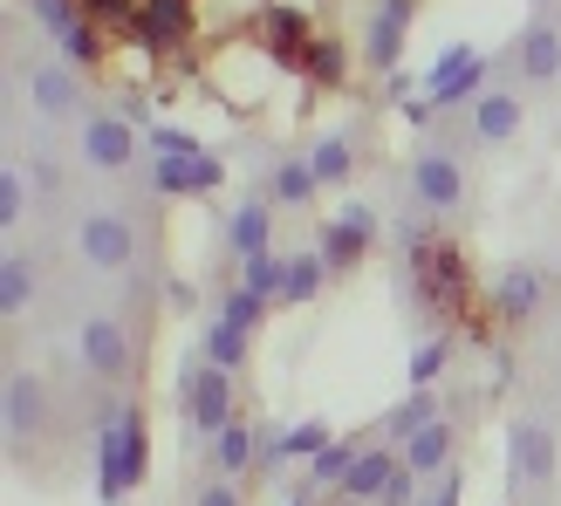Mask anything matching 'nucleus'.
Returning a JSON list of instances; mask_svg holds the SVG:
<instances>
[{"label":"nucleus","instance_id":"nucleus-35","mask_svg":"<svg viewBox=\"0 0 561 506\" xmlns=\"http://www.w3.org/2000/svg\"><path fill=\"white\" fill-rule=\"evenodd\" d=\"M445 356H453V343H445V335H432V343L411 356V390H432L438 370H445Z\"/></svg>","mask_w":561,"mask_h":506},{"label":"nucleus","instance_id":"nucleus-7","mask_svg":"<svg viewBox=\"0 0 561 506\" xmlns=\"http://www.w3.org/2000/svg\"><path fill=\"white\" fill-rule=\"evenodd\" d=\"M411 21H417V0H377V8H370V27H363V55H370V69H398Z\"/></svg>","mask_w":561,"mask_h":506},{"label":"nucleus","instance_id":"nucleus-37","mask_svg":"<svg viewBox=\"0 0 561 506\" xmlns=\"http://www.w3.org/2000/svg\"><path fill=\"white\" fill-rule=\"evenodd\" d=\"M137 14H145L137 0H82V21H130L137 27Z\"/></svg>","mask_w":561,"mask_h":506},{"label":"nucleus","instance_id":"nucleus-1","mask_svg":"<svg viewBox=\"0 0 561 506\" xmlns=\"http://www.w3.org/2000/svg\"><path fill=\"white\" fill-rule=\"evenodd\" d=\"M145 465H151L145 404L110 411V425H103V438H96V499H103V506H117L137 480H145Z\"/></svg>","mask_w":561,"mask_h":506},{"label":"nucleus","instance_id":"nucleus-33","mask_svg":"<svg viewBox=\"0 0 561 506\" xmlns=\"http://www.w3.org/2000/svg\"><path fill=\"white\" fill-rule=\"evenodd\" d=\"M62 55H69V69H96V55H103V35H96V21H82L62 35Z\"/></svg>","mask_w":561,"mask_h":506},{"label":"nucleus","instance_id":"nucleus-3","mask_svg":"<svg viewBox=\"0 0 561 506\" xmlns=\"http://www.w3.org/2000/svg\"><path fill=\"white\" fill-rule=\"evenodd\" d=\"M480 96H486V55H472L466 42H453V48L438 55V69L425 76V103H432L438 117H445V110H459V103H480Z\"/></svg>","mask_w":561,"mask_h":506},{"label":"nucleus","instance_id":"nucleus-12","mask_svg":"<svg viewBox=\"0 0 561 506\" xmlns=\"http://www.w3.org/2000/svg\"><path fill=\"white\" fill-rule=\"evenodd\" d=\"M21 90L35 96V110H48V117H69V110L82 103V82H76V69H62V62L21 69Z\"/></svg>","mask_w":561,"mask_h":506},{"label":"nucleus","instance_id":"nucleus-29","mask_svg":"<svg viewBox=\"0 0 561 506\" xmlns=\"http://www.w3.org/2000/svg\"><path fill=\"white\" fill-rule=\"evenodd\" d=\"M27 288H35V261H27V253H8V261H0V308H8V315H21V308H27Z\"/></svg>","mask_w":561,"mask_h":506},{"label":"nucleus","instance_id":"nucleus-34","mask_svg":"<svg viewBox=\"0 0 561 506\" xmlns=\"http://www.w3.org/2000/svg\"><path fill=\"white\" fill-rule=\"evenodd\" d=\"M0 219H8V227H21V219H27V172H21V164L0 172Z\"/></svg>","mask_w":561,"mask_h":506},{"label":"nucleus","instance_id":"nucleus-13","mask_svg":"<svg viewBox=\"0 0 561 506\" xmlns=\"http://www.w3.org/2000/svg\"><path fill=\"white\" fill-rule=\"evenodd\" d=\"M76 343H82V363H90L96 377H124L130 370V343H124V329L110 322V315H90Z\"/></svg>","mask_w":561,"mask_h":506},{"label":"nucleus","instance_id":"nucleus-26","mask_svg":"<svg viewBox=\"0 0 561 506\" xmlns=\"http://www.w3.org/2000/svg\"><path fill=\"white\" fill-rule=\"evenodd\" d=\"M240 288L261 295V301H280V288H288V261H280V253H254L247 274H240Z\"/></svg>","mask_w":561,"mask_h":506},{"label":"nucleus","instance_id":"nucleus-6","mask_svg":"<svg viewBox=\"0 0 561 506\" xmlns=\"http://www.w3.org/2000/svg\"><path fill=\"white\" fill-rule=\"evenodd\" d=\"M76 145H82V158H90L96 172H124V164L137 158V124L124 117V110H90Z\"/></svg>","mask_w":561,"mask_h":506},{"label":"nucleus","instance_id":"nucleus-39","mask_svg":"<svg viewBox=\"0 0 561 506\" xmlns=\"http://www.w3.org/2000/svg\"><path fill=\"white\" fill-rule=\"evenodd\" d=\"M192 506H240V493L227 480H206V486H192Z\"/></svg>","mask_w":561,"mask_h":506},{"label":"nucleus","instance_id":"nucleus-40","mask_svg":"<svg viewBox=\"0 0 561 506\" xmlns=\"http://www.w3.org/2000/svg\"><path fill=\"white\" fill-rule=\"evenodd\" d=\"M459 486H466V472L453 465V472H445V480L432 486V499H417V506H459Z\"/></svg>","mask_w":561,"mask_h":506},{"label":"nucleus","instance_id":"nucleus-22","mask_svg":"<svg viewBox=\"0 0 561 506\" xmlns=\"http://www.w3.org/2000/svg\"><path fill=\"white\" fill-rule=\"evenodd\" d=\"M322 452H329V425H322V417H308V425L280 432V438L267 445V459H261V465H280V459H308V465H316Z\"/></svg>","mask_w":561,"mask_h":506},{"label":"nucleus","instance_id":"nucleus-31","mask_svg":"<svg viewBox=\"0 0 561 506\" xmlns=\"http://www.w3.org/2000/svg\"><path fill=\"white\" fill-rule=\"evenodd\" d=\"M206 363H219V370H240V363H247V335L227 329V322H213V329H206Z\"/></svg>","mask_w":561,"mask_h":506},{"label":"nucleus","instance_id":"nucleus-8","mask_svg":"<svg viewBox=\"0 0 561 506\" xmlns=\"http://www.w3.org/2000/svg\"><path fill=\"white\" fill-rule=\"evenodd\" d=\"M507 465H514V486H548L554 480V432L520 417L514 438H507Z\"/></svg>","mask_w":561,"mask_h":506},{"label":"nucleus","instance_id":"nucleus-19","mask_svg":"<svg viewBox=\"0 0 561 506\" xmlns=\"http://www.w3.org/2000/svg\"><path fill=\"white\" fill-rule=\"evenodd\" d=\"M185 27H192V0H145V14H137V42H145V48H172Z\"/></svg>","mask_w":561,"mask_h":506},{"label":"nucleus","instance_id":"nucleus-27","mask_svg":"<svg viewBox=\"0 0 561 506\" xmlns=\"http://www.w3.org/2000/svg\"><path fill=\"white\" fill-rule=\"evenodd\" d=\"M308 164H316V179H322V185L350 179V172H356V137H322V145L308 151Z\"/></svg>","mask_w":561,"mask_h":506},{"label":"nucleus","instance_id":"nucleus-18","mask_svg":"<svg viewBox=\"0 0 561 506\" xmlns=\"http://www.w3.org/2000/svg\"><path fill=\"white\" fill-rule=\"evenodd\" d=\"M453 445H459V425L453 417H438V425H425L411 445H404V465L425 480V472H453Z\"/></svg>","mask_w":561,"mask_h":506},{"label":"nucleus","instance_id":"nucleus-41","mask_svg":"<svg viewBox=\"0 0 561 506\" xmlns=\"http://www.w3.org/2000/svg\"><path fill=\"white\" fill-rule=\"evenodd\" d=\"M288 506H308V493H301V499H288Z\"/></svg>","mask_w":561,"mask_h":506},{"label":"nucleus","instance_id":"nucleus-42","mask_svg":"<svg viewBox=\"0 0 561 506\" xmlns=\"http://www.w3.org/2000/svg\"><path fill=\"white\" fill-rule=\"evenodd\" d=\"M343 506H363V499H343Z\"/></svg>","mask_w":561,"mask_h":506},{"label":"nucleus","instance_id":"nucleus-28","mask_svg":"<svg viewBox=\"0 0 561 506\" xmlns=\"http://www.w3.org/2000/svg\"><path fill=\"white\" fill-rule=\"evenodd\" d=\"M322 280H329V261H322V253H295L280 301H316V295H322Z\"/></svg>","mask_w":561,"mask_h":506},{"label":"nucleus","instance_id":"nucleus-2","mask_svg":"<svg viewBox=\"0 0 561 506\" xmlns=\"http://www.w3.org/2000/svg\"><path fill=\"white\" fill-rule=\"evenodd\" d=\"M179 411L192 425V445L213 438V432H227L233 425V370H219V363H206L199 349H192L185 370H179Z\"/></svg>","mask_w":561,"mask_h":506},{"label":"nucleus","instance_id":"nucleus-17","mask_svg":"<svg viewBox=\"0 0 561 506\" xmlns=\"http://www.w3.org/2000/svg\"><path fill=\"white\" fill-rule=\"evenodd\" d=\"M541 295H548V274L541 267H507V274H500V288H493V301H500V315H507V322H527L541 308Z\"/></svg>","mask_w":561,"mask_h":506},{"label":"nucleus","instance_id":"nucleus-11","mask_svg":"<svg viewBox=\"0 0 561 506\" xmlns=\"http://www.w3.org/2000/svg\"><path fill=\"white\" fill-rule=\"evenodd\" d=\"M219 179H227V164H219L213 151H192V158H158L151 164V185L172 199V192H213Z\"/></svg>","mask_w":561,"mask_h":506},{"label":"nucleus","instance_id":"nucleus-32","mask_svg":"<svg viewBox=\"0 0 561 506\" xmlns=\"http://www.w3.org/2000/svg\"><path fill=\"white\" fill-rule=\"evenodd\" d=\"M219 322L240 329V335H254V329L267 322V301H261V295H247V288H233V295H227V308H219Z\"/></svg>","mask_w":561,"mask_h":506},{"label":"nucleus","instance_id":"nucleus-15","mask_svg":"<svg viewBox=\"0 0 561 506\" xmlns=\"http://www.w3.org/2000/svg\"><path fill=\"white\" fill-rule=\"evenodd\" d=\"M261 35H267V48H274V62H288V69H308V14L301 8H267L261 14Z\"/></svg>","mask_w":561,"mask_h":506},{"label":"nucleus","instance_id":"nucleus-20","mask_svg":"<svg viewBox=\"0 0 561 506\" xmlns=\"http://www.w3.org/2000/svg\"><path fill=\"white\" fill-rule=\"evenodd\" d=\"M42 432V383L27 377V370H14L8 377V438L21 445V438H35Z\"/></svg>","mask_w":561,"mask_h":506},{"label":"nucleus","instance_id":"nucleus-30","mask_svg":"<svg viewBox=\"0 0 561 506\" xmlns=\"http://www.w3.org/2000/svg\"><path fill=\"white\" fill-rule=\"evenodd\" d=\"M356 459H363V445H356V438H335L329 452L308 465V486H343V472H350Z\"/></svg>","mask_w":561,"mask_h":506},{"label":"nucleus","instance_id":"nucleus-38","mask_svg":"<svg viewBox=\"0 0 561 506\" xmlns=\"http://www.w3.org/2000/svg\"><path fill=\"white\" fill-rule=\"evenodd\" d=\"M411 486H417V472H411V465H398V472H390V486H383V499H377V506H417V493H411Z\"/></svg>","mask_w":561,"mask_h":506},{"label":"nucleus","instance_id":"nucleus-36","mask_svg":"<svg viewBox=\"0 0 561 506\" xmlns=\"http://www.w3.org/2000/svg\"><path fill=\"white\" fill-rule=\"evenodd\" d=\"M308 76H316V82H343L350 76L343 42H308Z\"/></svg>","mask_w":561,"mask_h":506},{"label":"nucleus","instance_id":"nucleus-21","mask_svg":"<svg viewBox=\"0 0 561 506\" xmlns=\"http://www.w3.org/2000/svg\"><path fill=\"white\" fill-rule=\"evenodd\" d=\"M261 459H267V438H261L254 425H247V417H233V425L219 432V472H227V480H233V472L261 465Z\"/></svg>","mask_w":561,"mask_h":506},{"label":"nucleus","instance_id":"nucleus-4","mask_svg":"<svg viewBox=\"0 0 561 506\" xmlns=\"http://www.w3.org/2000/svg\"><path fill=\"white\" fill-rule=\"evenodd\" d=\"M377 233H383V212L370 206V199H350L343 212L322 227V261H329V274H343V267H356L363 253L377 246Z\"/></svg>","mask_w":561,"mask_h":506},{"label":"nucleus","instance_id":"nucleus-16","mask_svg":"<svg viewBox=\"0 0 561 506\" xmlns=\"http://www.w3.org/2000/svg\"><path fill=\"white\" fill-rule=\"evenodd\" d=\"M390 472H398V452L390 445H370L350 472H343V499H363V506H377L383 499V486H390Z\"/></svg>","mask_w":561,"mask_h":506},{"label":"nucleus","instance_id":"nucleus-9","mask_svg":"<svg viewBox=\"0 0 561 506\" xmlns=\"http://www.w3.org/2000/svg\"><path fill=\"white\" fill-rule=\"evenodd\" d=\"M411 192H417V206H438V212H453L466 199V179H459V158H445V151H417L411 158Z\"/></svg>","mask_w":561,"mask_h":506},{"label":"nucleus","instance_id":"nucleus-5","mask_svg":"<svg viewBox=\"0 0 561 506\" xmlns=\"http://www.w3.org/2000/svg\"><path fill=\"white\" fill-rule=\"evenodd\" d=\"M76 246H82V261H90V267L117 274V267H130V253H137V227H130L124 212L96 206V212H82V227H76Z\"/></svg>","mask_w":561,"mask_h":506},{"label":"nucleus","instance_id":"nucleus-24","mask_svg":"<svg viewBox=\"0 0 561 506\" xmlns=\"http://www.w3.org/2000/svg\"><path fill=\"white\" fill-rule=\"evenodd\" d=\"M425 425H438V404H432V390H411V398H404L398 411L383 417V432H390V438H404V445H411L417 432H425Z\"/></svg>","mask_w":561,"mask_h":506},{"label":"nucleus","instance_id":"nucleus-23","mask_svg":"<svg viewBox=\"0 0 561 506\" xmlns=\"http://www.w3.org/2000/svg\"><path fill=\"white\" fill-rule=\"evenodd\" d=\"M267 219H274V212H267L261 199H247V206L227 219V246L240 253V261H254V253H267Z\"/></svg>","mask_w":561,"mask_h":506},{"label":"nucleus","instance_id":"nucleus-14","mask_svg":"<svg viewBox=\"0 0 561 506\" xmlns=\"http://www.w3.org/2000/svg\"><path fill=\"white\" fill-rule=\"evenodd\" d=\"M520 117H527V103L514 90H486L480 103H472V137H480V145H507V137L520 130Z\"/></svg>","mask_w":561,"mask_h":506},{"label":"nucleus","instance_id":"nucleus-25","mask_svg":"<svg viewBox=\"0 0 561 506\" xmlns=\"http://www.w3.org/2000/svg\"><path fill=\"white\" fill-rule=\"evenodd\" d=\"M316 185H322V179H316V164H308V158H280V164H274V199H280V206L316 199Z\"/></svg>","mask_w":561,"mask_h":506},{"label":"nucleus","instance_id":"nucleus-10","mask_svg":"<svg viewBox=\"0 0 561 506\" xmlns=\"http://www.w3.org/2000/svg\"><path fill=\"white\" fill-rule=\"evenodd\" d=\"M507 69L527 76V82L561 76V27H554V21H527L520 42H514V55H507Z\"/></svg>","mask_w":561,"mask_h":506}]
</instances>
